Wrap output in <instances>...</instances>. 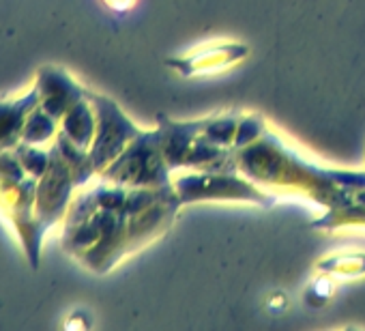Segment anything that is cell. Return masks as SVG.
<instances>
[{
  "mask_svg": "<svg viewBox=\"0 0 365 331\" xmlns=\"http://www.w3.org/2000/svg\"><path fill=\"white\" fill-rule=\"evenodd\" d=\"M180 207L172 183L125 188L101 179L73 196L63 220V248L86 269L108 273L161 239Z\"/></svg>",
  "mask_w": 365,
  "mask_h": 331,
  "instance_id": "cell-1",
  "label": "cell"
},
{
  "mask_svg": "<svg viewBox=\"0 0 365 331\" xmlns=\"http://www.w3.org/2000/svg\"><path fill=\"white\" fill-rule=\"evenodd\" d=\"M235 163L243 177L267 194L305 196L324 211L341 205L354 190L365 188V173L322 168L271 127L252 144L235 151Z\"/></svg>",
  "mask_w": 365,
  "mask_h": 331,
  "instance_id": "cell-2",
  "label": "cell"
},
{
  "mask_svg": "<svg viewBox=\"0 0 365 331\" xmlns=\"http://www.w3.org/2000/svg\"><path fill=\"white\" fill-rule=\"evenodd\" d=\"M37 179L26 175L14 151L0 148V218L14 226L26 260L33 269L41 263V243L46 233L35 215Z\"/></svg>",
  "mask_w": 365,
  "mask_h": 331,
  "instance_id": "cell-3",
  "label": "cell"
},
{
  "mask_svg": "<svg viewBox=\"0 0 365 331\" xmlns=\"http://www.w3.org/2000/svg\"><path fill=\"white\" fill-rule=\"evenodd\" d=\"M172 188L182 207L196 203H252L271 207L275 203L271 194L239 170H187L185 175L172 177Z\"/></svg>",
  "mask_w": 365,
  "mask_h": 331,
  "instance_id": "cell-4",
  "label": "cell"
},
{
  "mask_svg": "<svg viewBox=\"0 0 365 331\" xmlns=\"http://www.w3.org/2000/svg\"><path fill=\"white\" fill-rule=\"evenodd\" d=\"M172 175L155 127L142 129L108 168L99 173V179L125 188H161L172 183Z\"/></svg>",
  "mask_w": 365,
  "mask_h": 331,
  "instance_id": "cell-5",
  "label": "cell"
},
{
  "mask_svg": "<svg viewBox=\"0 0 365 331\" xmlns=\"http://www.w3.org/2000/svg\"><path fill=\"white\" fill-rule=\"evenodd\" d=\"M86 97L91 99V103L95 108V116H97L95 140H93L88 153H91L93 166L99 177V173H103L108 168V166L129 146V142L142 129L123 112V108L114 99H110L97 91H91V88H88Z\"/></svg>",
  "mask_w": 365,
  "mask_h": 331,
  "instance_id": "cell-6",
  "label": "cell"
},
{
  "mask_svg": "<svg viewBox=\"0 0 365 331\" xmlns=\"http://www.w3.org/2000/svg\"><path fill=\"white\" fill-rule=\"evenodd\" d=\"M50 166L46 175L37 181V200H35V215L37 224L43 233L54 228L58 222L65 220L67 209L73 200V192L78 190V181L73 177L71 166L61 155L58 146L50 144Z\"/></svg>",
  "mask_w": 365,
  "mask_h": 331,
  "instance_id": "cell-7",
  "label": "cell"
},
{
  "mask_svg": "<svg viewBox=\"0 0 365 331\" xmlns=\"http://www.w3.org/2000/svg\"><path fill=\"white\" fill-rule=\"evenodd\" d=\"M250 48L239 41H211L205 46L194 48L180 56L168 58L165 65L176 71L180 78H198V76H213L224 69L235 67L237 63L245 61Z\"/></svg>",
  "mask_w": 365,
  "mask_h": 331,
  "instance_id": "cell-8",
  "label": "cell"
},
{
  "mask_svg": "<svg viewBox=\"0 0 365 331\" xmlns=\"http://www.w3.org/2000/svg\"><path fill=\"white\" fill-rule=\"evenodd\" d=\"M33 86L39 93V106L56 121H61L88 93V88L82 86L67 69L56 65L39 67Z\"/></svg>",
  "mask_w": 365,
  "mask_h": 331,
  "instance_id": "cell-9",
  "label": "cell"
},
{
  "mask_svg": "<svg viewBox=\"0 0 365 331\" xmlns=\"http://www.w3.org/2000/svg\"><path fill=\"white\" fill-rule=\"evenodd\" d=\"M205 123H207V116L198 118V121H172V118L159 114L157 131H159V138H161L165 161L172 168V173L182 170L185 157H187L192 144L196 142V138L200 136Z\"/></svg>",
  "mask_w": 365,
  "mask_h": 331,
  "instance_id": "cell-10",
  "label": "cell"
},
{
  "mask_svg": "<svg viewBox=\"0 0 365 331\" xmlns=\"http://www.w3.org/2000/svg\"><path fill=\"white\" fill-rule=\"evenodd\" d=\"M39 106V93L33 86L16 99H0V148L14 151L22 142L26 116Z\"/></svg>",
  "mask_w": 365,
  "mask_h": 331,
  "instance_id": "cell-11",
  "label": "cell"
},
{
  "mask_svg": "<svg viewBox=\"0 0 365 331\" xmlns=\"http://www.w3.org/2000/svg\"><path fill=\"white\" fill-rule=\"evenodd\" d=\"M95 129H97V116L95 108L88 97L78 101L63 118H61V133H65L73 144L82 148H91L95 140Z\"/></svg>",
  "mask_w": 365,
  "mask_h": 331,
  "instance_id": "cell-12",
  "label": "cell"
},
{
  "mask_svg": "<svg viewBox=\"0 0 365 331\" xmlns=\"http://www.w3.org/2000/svg\"><path fill=\"white\" fill-rule=\"evenodd\" d=\"M58 131H61V121H56L41 106H37L26 116L24 131H22V142L46 146V144H52L56 140Z\"/></svg>",
  "mask_w": 365,
  "mask_h": 331,
  "instance_id": "cell-13",
  "label": "cell"
},
{
  "mask_svg": "<svg viewBox=\"0 0 365 331\" xmlns=\"http://www.w3.org/2000/svg\"><path fill=\"white\" fill-rule=\"evenodd\" d=\"M316 271L346 280L361 277L365 275V252H337L324 256L316 263Z\"/></svg>",
  "mask_w": 365,
  "mask_h": 331,
  "instance_id": "cell-14",
  "label": "cell"
},
{
  "mask_svg": "<svg viewBox=\"0 0 365 331\" xmlns=\"http://www.w3.org/2000/svg\"><path fill=\"white\" fill-rule=\"evenodd\" d=\"M241 114L243 112H239V110H230V112H220V114L207 116V123H205L200 136L207 138V140H211L213 144L232 148L235 136H237V127H239V121H241Z\"/></svg>",
  "mask_w": 365,
  "mask_h": 331,
  "instance_id": "cell-15",
  "label": "cell"
},
{
  "mask_svg": "<svg viewBox=\"0 0 365 331\" xmlns=\"http://www.w3.org/2000/svg\"><path fill=\"white\" fill-rule=\"evenodd\" d=\"M16 157L20 159L22 168L26 170V175H31L33 179H41L48 170L50 166V159H52V153L50 148L46 146H37V144H26V142H20L16 148H14Z\"/></svg>",
  "mask_w": 365,
  "mask_h": 331,
  "instance_id": "cell-16",
  "label": "cell"
},
{
  "mask_svg": "<svg viewBox=\"0 0 365 331\" xmlns=\"http://www.w3.org/2000/svg\"><path fill=\"white\" fill-rule=\"evenodd\" d=\"M267 127L269 125H267V121H264L262 114H258V112H243L241 114V121H239V127H237V136H235L232 148L239 151V148L252 144L254 140H258L264 133Z\"/></svg>",
  "mask_w": 365,
  "mask_h": 331,
  "instance_id": "cell-17",
  "label": "cell"
},
{
  "mask_svg": "<svg viewBox=\"0 0 365 331\" xmlns=\"http://www.w3.org/2000/svg\"><path fill=\"white\" fill-rule=\"evenodd\" d=\"M333 292H335V277L329 273H320L316 280H312V284L305 292V301L312 305H322L331 299Z\"/></svg>",
  "mask_w": 365,
  "mask_h": 331,
  "instance_id": "cell-18",
  "label": "cell"
},
{
  "mask_svg": "<svg viewBox=\"0 0 365 331\" xmlns=\"http://www.w3.org/2000/svg\"><path fill=\"white\" fill-rule=\"evenodd\" d=\"M91 327H93V316L86 310H73L65 320V329H91Z\"/></svg>",
  "mask_w": 365,
  "mask_h": 331,
  "instance_id": "cell-19",
  "label": "cell"
},
{
  "mask_svg": "<svg viewBox=\"0 0 365 331\" xmlns=\"http://www.w3.org/2000/svg\"><path fill=\"white\" fill-rule=\"evenodd\" d=\"M103 5L108 9L116 11V14H125V11H129L135 5V0H103Z\"/></svg>",
  "mask_w": 365,
  "mask_h": 331,
  "instance_id": "cell-20",
  "label": "cell"
}]
</instances>
